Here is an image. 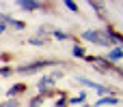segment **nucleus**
Segmentation results:
<instances>
[{
  "label": "nucleus",
  "mask_w": 123,
  "mask_h": 107,
  "mask_svg": "<svg viewBox=\"0 0 123 107\" xmlns=\"http://www.w3.org/2000/svg\"><path fill=\"white\" fill-rule=\"evenodd\" d=\"M82 39H84V41H91V43H97V45H104V47H112L110 41L104 36L102 30H84V32H82Z\"/></svg>",
  "instance_id": "f257e3e1"
},
{
  "label": "nucleus",
  "mask_w": 123,
  "mask_h": 107,
  "mask_svg": "<svg viewBox=\"0 0 123 107\" xmlns=\"http://www.w3.org/2000/svg\"><path fill=\"white\" fill-rule=\"evenodd\" d=\"M52 62H48V60H37V62H30V64H22V66H17L15 71L17 73H24V75H30V73H37V71H43L45 66H50Z\"/></svg>",
  "instance_id": "f03ea898"
},
{
  "label": "nucleus",
  "mask_w": 123,
  "mask_h": 107,
  "mask_svg": "<svg viewBox=\"0 0 123 107\" xmlns=\"http://www.w3.org/2000/svg\"><path fill=\"white\" fill-rule=\"evenodd\" d=\"M54 84H56V82H54V77H52V75H43V77L37 82V90H39L41 94H45V92H48Z\"/></svg>",
  "instance_id": "7ed1b4c3"
},
{
  "label": "nucleus",
  "mask_w": 123,
  "mask_h": 107,
  "mask_svg": "<svg viewBox=\"0 0 123 107\" xmlns=\"http://www.w3.org/2000/svg\"><path fill=\"white\" fill-rule=\"evenodd\" d=\"M17 6H19L22 11H28V13H32V11H39V9H41V4H39V2H35V0H19V2H17Z\"/></svg>",
  "instance_id": "20e7f679"
},
{
  "label": "nucleus",
  "mask_w": 123,
  "mask_h": 107,
  "mask_svg": "<svg viewBox=\"0 0 123 107\" xmlns=\"http://www.w3.org/2000/svg\"><path fill=\"white\" fill-rule=\"evenodd\" d=\"M123 58V49L121 47H110V51H108V62H112V60H121Z\"/></svg>",
  "instance_id": "39448f33"
},
{
  "label": "nucleus",
  "mask_w": 123,
  "mask_h": 107,
  "mask_svg": "<svg viewBox=\"0 0 123 107\" xmlns=\"http://www.w3.org/2000/svg\"><path fill=\"white\" fill-rule=\"evenodd\" d=\"M117 103H119V99H115V97H102V99H97L95 107H104V105H117Z\"/></svg>",
  "instance_id": "423d86ee"
},
{
  "label": "nucleus",
  "mask_w": 123,
  "mask_h": 107,
  "mask_svg": "<svg viewBox=\"0 0 123 107\" xmlns=\"http://www.w3.org/2000/svg\"><path fill=\"white\" fill-rule=\"evenodd\" d=\"M24 90H26V84H17V86H13V88L6 92V97H9V99H13L15 94H19V92H24Z\"/></svg>",
  "instance_id": "0eeeda50"
},
{
  "label": "nucleus",
  "mask_w": 123,
  "mask_h": 107,
  "mask_svg": "<svg viewBox=\"0 0 123 107\" xmlns=\"http://www.w3.org/2000/svg\"><path fill=\"white\" fill-rule=\"evenodd\" d=\"M84 99H86V94L82 92V94H78V97L67 99V105H84Z\"/></svg>",
  "instance_id": "6e6552de"
},
{
  "label": "nucleus",
  "mask_w": 123,
  "mask_h": 107,
  "mask_svg": "<svg viewBox=\"0 0 123 107\" xmlns=\"http://www.w3.org/2000/svg\"><path fill=\"white\" fill-rule=\"evenodd\" d=\"M80 84H82V86H86V88L99 90V84H95V82H91V79H84V77H80Z\"/></svg>",
  "instance_id": "1a4fd4ad"
},
{
  "label": "nucleus",
  "mask_w": 123,
  "mask_h": 107,
  "mask_svg": "<svg viewBox=\"0 0 123 107\" xmlns=\"http://www.w3.org/2000/svg\"><path fill=\"white\" fill-rule=\"evenodd\" d=\"M52 36H54V39H58V41L69 39V34H67V32H63V30H52Z\"/></svg>",
  "instance_id": "9d476101"
},
{
  "label": "nucleus",
  "mask_w": 123,
  "mask_h": 107,
  "mask_svg": "<svg viewBox=\"0 0 123 107\" xmlns=\"http://www.w3.org/2000/svg\"><path fill=\"white\" fill-rule=\"evenodd\" d=\"M71 54L76 56V58H84L86 54H84V47H80V45H76L74 49H71Z\"/></svg>",
  "instance_id": "9b49d317"
},
{
  "label": "nucleus",
  "mask_w": 123,
  "mask_h": 107,
  "mask_svg": "<svg viewBox=\"0 0 123 107\" xmlns=\"http://www.w3.org/2000/svg\"><path fill=\"white\" fill-rule=\"evenodd\" d=\"M41 103H43V94H39V97H35V99H32V101L28 103V107H39Z\"/></svg>",
  "instance_id": "f8f14e48"
},
{
  "label": "nucleus",
  "mask_w": 123,
  "mask_h": 107,
  "mask_svg": "<svg viewBox=\"0 0 123 107\" xmlns=\"http://www.w3.org/2000/svg\"><path fill=\"white\" fill-rule=\"evenodd\" d=\"M17 105H19V103H17L15 99H6V101L0 103V107H17Z\"/></svg>",
  "instance_id": "ddd939ff"
},
{
  "label": "nucleus",
  "mask_w": 123,
  "mask_h": 107,
  "mask_svg": "<svg viewBox=\"0 0 123 107\" xmlns=\"http://www.w3.org/2000/svg\"><path fill=\"white\" fill-rule=\"evenodd\" d=\"M65 6H67L69 11H74V13H78V4H76V2H71V0H67V2H65Z\"/></svg>",
  "instance_id": "4468645a"
},
{
  "label": "nucleus",
  "mask_w": 123,
  "mask_h": 107,
  "mask_svg": "<svg viewBox=\"0 0 123 107\" xmlns=\"http://www.w3.org/2000/svg\"><path fill=\"white\" fill-rule=\"evenodd\" d=\"M11 73H13L11 66H0V75H11Z\"/></svg>",
  "instance_id": "2eb2a0df"
},
{
  "label": "nucleus",
  "mask_w": 123,
  "mask_h": 107,
  "mask_svg": "<svg viewBox=\"0 0 123 107\" xmlns=\"http://www.w3.org/2000/svg\"><path fill=\"white\" fill-rule=\"evenodd\" d=\"M65 105H67V101H65L63 97H61V99H56V107H65Z\"/></svg>",
  "instance_id": "dca6fc26"
},
{
  "label": "nucleus",
  "mask_w": 123,
  "mask_h": 107,
  "mask_svg": "<svg viewBox=\"0 0 123 107\" xmlns=\"http://www.w3.org/2000/svg\"><path fill=\"white\" fill-rule=\"evenodd\" d=\"M30 43H32V45H43L45 41H43V39H30Z\"/></svg>",
  "instance_id": "f3484780"
},
{
  "label": "nucleus",
  "mask_w": 123,
  "mask_h": 107,
  "mask_svg": "<svg viewBox=\"0 0 123 107\" xmlns=\"http://www.w3.org/2000/svg\"><path fill=\"white\" fill-rule=\"evenodd\" d=\"M4 30H6V26H0V34H4Z\"/></svg>",
  "instance_id": "a211bd4d"
}]
</instances>
